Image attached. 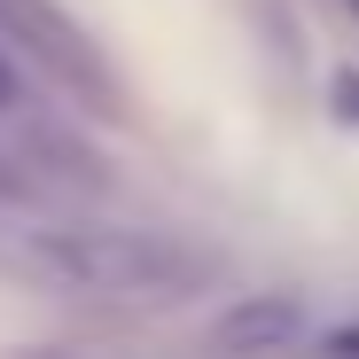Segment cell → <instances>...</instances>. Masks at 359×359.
Listing matches in <instances>:
<instances>
[{
  "instance_id": "obj_1",
  "label": "cell",
  "mask_w": 359,
  "mask_h": 359,
  "mask_svg": "<svg viewBox=\"0 0 359 359\" xmlns=\"http://www.w3.org/2000/svg\"><path fill=\"white\" fill-rule=\"evenodd\" d=\"M8 266L39 289L94 297V305H180L211 289V250L172 226H126V219H86V211H39L16 226Z\"/></svg>"
},
{
  "instance_id": "obj_2",
  "label": "cell",
  "mask_w": 359,
  "mask_h": 359,
  "mask_svg": "<svg viewBox=\"0 0 359 359\" xmlns=\"http://www.w3.org/2000/svg\"><path fill=\"white\" fill-rule=\"evenodd\" d=\"M0 47H8L24 71H47L55 86L86 94L94 109H117V79L102 63V47L86 39V24L63 0H0Z\"/></svg>"
},
{
  "instance_id": "obj_3",
  "label": "cell",
  "mask_w": 359,
  "mask_h": 359,
  "mask_svg": "<svg viewBox=\"0 0 359 359\" xmlns=\"http://www.w3.org/2000/svg\"><path fill=\"white\" fill-rule=\"evenodd\" d=\"M313 320L320 313L297 289H258V297H243V305H226L211 320V359H297Z\"/></svg>"
},
{
  "instance_id": "obj_4",
  "label": "cell",
  "mask_w": 359,
  "mask_h": 359,
  "mask_svg": "<svg viewBox=\"0 0 359 359\" xmlns=\"http://www.w3.org/2000/svg\"><path fill=\"white\" fill-rule=\"evenodd\" d=\"M297 359H359V313L351 320H313V336H305Z\"/></svg>"
},
{
  "instance_id": "obj_5",
  "label": "cell",
  "mask_w": 359,
  "mask_h": 359,
  "mask_svg": "<svg viewBox=\"0 0 359 359\" xmlns=\"http://www.w3.org/2000/svg\"><path fill=\"white\" fill-rule=\"evenodd\" d=\"M351 16H359V0H351Z\"/></svg>"
}]
</instances>
